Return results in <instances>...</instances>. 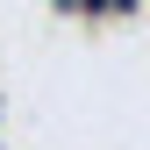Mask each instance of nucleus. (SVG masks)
<instances>
[{"mask_svg":"<svg viewBox=\"0 0 150 150\" xmlns=\"http://www.w3.org/2000/svg\"><path fill=\"white\" fill-rule=\"evenodd\" d=\"M64 14H115V0H57Z\"/></svg>","mask_w":150,"mask_h":150,"instance_id":"obj_1","label":"nucleus"},{"mask_svg":"<svg viewBox=\"0 0 150 150\" xmlns=\"http://www.w3.org/2000/svg\"><path fill=\"white\" fill-rule=\"evenodd\" d=\"M136 7H143V0H115V14H136Z\"/></svg>","mask_w":150,"mask_h":150,"instance_id":"obj_2","label":"nucleus"}]
</instances>
